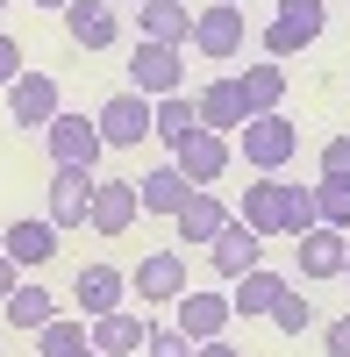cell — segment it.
I'll return each instance as SVG.
<instances>
[{"instance_id": "6da1fadb", "label": "cell", "mask_w": 350, "mask_h": 357, "mask_svg": "<svg viewBox=\"0 0 350 357\" xmlns=\"http://www.w3.org/2000/svg\"><path fill=\"white\" fill-rule=\"evenodd\" d=\"M236 151H243V165L257 178H279L286 165H294V151H300V129L286 122V107L279 114H250V122L236 129Z\"/></svg>"}, {"instance_id": "7a4b0ae2", "label": "cell", "mask_w": 350, "mask_h": 357, "mask_svg": "<svg viewBox=\"0 0 350 357\" xmlns=\"http://www.w3.org/2000/svg\"><path fill=\"white\" fill-rule=\"evenodd\" d=\"M100 151H107V143H100V129H93V114H57V122H50V172H93L100 165Z\"/></svg>"}, {"instance_id": "3957f363", "label": "cell", "mask_w": 350, "mask_h": 357, "mask_svg": "<svg viewBox=\"0 0 350 357\" xmlns=\"http://www.w3.org/2000/svg\"><path fill=\"white\" fill-rule=\"evenodd\" d=\"M322 0H279V15H272V29H265V57L272 65H286L294 50H307L314 36H322Z\"/></svg>"}, {"instance_id": "277c9868", "label": "cell", "mask_w": 350, "mask_h": 357, "mask_svg": "<svg viewBox=\"0 0 350 357\" xmlns=\"http://www.w3.org/2000/svg\"><path fill=\"white\" fill-rule=\"evenodd\" d=\"M93 129H100L107 151H129V143L151 136V100H143L136 86H129V93H107V100H100V114H93Z\"/></svg>"}, {"instance_id": "5b68a950", "label": "cell", "mask_w": 350, "mask_h": 357, "mask_svg": "<svg viewBox=\"0 0 350 357\" xmlns=\"http://www.w3.org/2000/svg\"><path fill=\"white\" fill-rule=\"evenodd\" d=\"M179 50H172V43H136L129 50V86H136V93L143 100H165V93H179Z\"/></svg>"}, {"instance_id": "8992f818", "label": "cell", "mask_w": 350, "mask_h": 357, "mask_svg": "<svg viewBox=\"0 0 350 357\" xmlns=\"http://www.w3.org/2000/svg\"><path fill=\"white\" fill-rule=\"evenodd\" d=\"M129 293H136V301H165V307L186 301V293H193V286H186V257H179V250H151V257L129 272Z\"/></svg>"}, {"instance_id": "52a82bcc", "label": "cell", "mask_w": 350, "mask_h": 357, "mask_svg": "<svg viewBox=\"0 0 350 357\" xmlns=\"http://www.w3.org/2000/svg\"><path fill=\"white\" fill-rule=\"evenodd\" d=\"M93 186L100 178L93 172H50V229L65 236V229H86V215H93Z\"/></svg>"}, {"instance_id": "ba28073f", "label": "cell", "mask_w": 350, "mask_h": 357, "mask_svg": "<svg viewBox=\"0 0 350 357\" xmlns=\"http://www.w3.org/2000/svg\"><path fill=\"white\" fill-rule=\"evenodd\" d=\"M193 50H200V57H215V65H229V57L243 50V15L229 8V0L200 8V15H193Z\"/></svg>"}, {"instance_id": "9c48e42d", "label": "cell", "mask_w": 350, "mask_h": 357, "mask_svg": "<svg viewBox=\"0 0 350 357\" xmlns=\"http://www.w3.org/2000/svg\"><path fill=\"white\" fill-rule=\"evenodd\" d=\"M8 114H15L22 129H50L57 114H65V107H57V79L50 72H22L8 86Z\"/></svg>"}, {"instance_id": "30bf717a", "label": "cell", "mask_w": 350, "mask_h": 357, "mask_svg": "<svg viewBox=\"0 0 350 357\" xmlns=\"http://www.w3.org/2000/svg\"><path fill=\"white\" fill-rule=\"evenodd\" d=\"M172 165L186 172V186H215V178L229 172V136H215V129H193L179 151H172Z\"/></svg>"}, {"instance_id": "8fae6325", "label": "cell", "mask_w": 350, "mask_h": 357, "mask_svg": "<svg viewBox=\"0 0 350 357\" xmlns=\"http://www.w3.org/2000/svg\"><path fill=\"white\" fill-rule=\"evenodd\" d=\"M65 29H72L79 50H114L122 15H114V0H72V8H65Z\"/></svg>"}, {"instance_id": "7c38bea8", "label": "cell", "mask_w": 350, "mask_h": 357, "mask_svg": "<svg viewBox=\"0 0 350 357\" xmlns=\"http://www.w3.org/2000/svg\"><path fill=\"white\" fill-rule=\"evenodd\" d=\"M122 293H129V272H114V264H79V279H72L79 314H114Z\"/></svg>"}, {"instance_id": "4fadbf2b", "label": "cell", "mask_w": 350, "mask_h": 357, "mask_svg": "<svg viewBox=\"0 0 350 357\" xmlns=\"http://www.w3.org/2000/svg\"><path fill=\"white\" fill-rule=\"evenodd\" d=\"M136 215H143L136 186H122V178L107 186V178H100V186H93V215H86V229H93V236H107V243H114V236H122V229H129Z\"/></svg>"}, {"instance_id": "5bb4252c", "label": "cell", "mask_w": 350, "mask_h": 357, "mask_svg": "<svg viewBox=\"0 0 350 357\" xmlns=\"http://www.w3.org/2000/svg\"><path fill=\"white\" fill-rule=\"evenodd\" d=\"M136 29L143 43H193V8H179V0H136Z\"/></svg>"}, {"instance_id": "9a60e30c", "label": "cell", "mask_w": 350, "mask_h": 357, "mask_svg": "<svg viewBox=\"0 0 350 357\" xmlns=\"http://www.w3.org/2000/svg\"><path fill=\"white\" fill-rule=\"evenodd\" d=\"M193 193H200V186H186V172L172 165V158H165L158 172H143V178H136V200H143V215H179V207H186Z\"/></svg>"}, {"instance_id": "2e32d148", "label": "cell", "mask_w": 350, "mask_h": 357, "mask_svg": "<svg viewBox=\"0 0 350 357\" xmlns=\"http://www.w3.org/2000/svg\"><path fill=\"white\" fill-rule=\"evenodd\" d=\"M193 114H200V129H215V136H229V129H243V122H250V107H243V86H236V79L222 72V79L208 86V93L193 100Z\"/></svg>"}, {"instance_id": "e0dca14e", "label": "cell", "mask_w": 350, "mask_h": 357, "mask_svg": "<svg viewBox=\"0 0 350 357\" xmlns=\"http://www.w3.org/2000/svg\"><path fill=\"white\" fill-rule=\"evenodd\" d=\"M172 329H179L186 343H215V336L229 329V293H186Z\"/></svg>"}, {"instance_id": "ac0fdd59", "label": "cell", "mask_w": 350, "mask_h": 357, "mask_svg": "<svg viewBox=\"0 0 350 357\" xmlns=\"http://www.w3.org/2000/svg\"><path fill=\"white\" fill-rule=\"evenodd\" d=\"M86 336H93V350H100V357H129V350H143L151 321L129 314V307H114V314H93V321H86Z\"/></svg>"}, {"instance_id": "d6986e66", "label": "cell", "mask_w": 350, "mask_h": 357, "mask_svg": "<svg viewBox=\"0 0 350 357\" xmlns=\"http://www.w3.org/2000/svg\"><path fill=\"white\" fill-rule=\"evenodd\" d=\"M250 236H286V186L279 178H257V186H243V215H236Z\"/></svg>"}, {"instance_id": "ffe728a7", "label": "cell", "mask_w": 350, "mask_h": 357, "mask_svg": "<svg viewBox=\"0 0 350 357\" xmlns=\"http://www.w3.org/2000/svg\"><path fill=\"white\" fill-rule=\"evenodd\" d=\"M343 243H350V236H336V229H307V236H294L300 279H336V272H343Z\"/></svg>"}, {"instance_id": "44dd1931", "label": "cell", "mask_w": 350, "mask_h": 357, "mask_svg": "<svg viewBox=\"0 0 350 357\" xmlns=\"http://www.w3.org/2000/svg\"><path fill=\"white\" fill-rule=\"evenodd\" d=\"M0 250H8V257L22 264V272H29V264H50V257H57V229H50L43 215H29V222H8Z\"/></svg>"}, {"instance_id": "7402d4cb", "label": "cell", "mask_w": 350, "mask_h": 357, "mask_svg": "<svg viewBox=\"0 0 350 357\" xmlns=\"http://www.w3.org/2000/svg\"><path fill=\"white\" fill-rule=\"evenodd\" d=\"M257 243H265V236H250L243 222H222V236L208 243V257H215L222 279H243V272H257Z\"/></svg>"}, {"instance_id": "603a6c76", "label": "cell", "mask_w": 350, "mask_h": 357, "mask_svg": "<svg viewBox=\"0 0 350 357\" xmlns=\"http://www.w3.org/2000/svg\"><path fill=\"white\" fill-rule=\"evenodd\" d=\"M0 314H8L15 329H29V336H36L43 321H57V293H50V286H29V279H22V286L8 293V301H0Z\"/></svg>"}, {"instance_id": "cb8c5ba5", "label": "cell", "mask_w": 350, "mask_h": 357, "mask_svg": "<svg viewBox=\"0 0 350 357\" xmlns=\"http://www.w3.org/2000/svg\"><path fill=\"white\" fill-rule=\"evenodd\" d=\"M200 129V114H193V100L186 93H165V100H151V136L165 143V151H179V143Z\"/></svg>"}, {"instance_id": "d4e9b609", "label": "cell", "mask_w": 350, "mask_h": 357, "mask_svg": "<svg viewBox=\"0 0 350 357\" xmlns=\"http://www.w3.org/2000/svg\"><path fill=\"white\" fill-rule=\"evenodd\" d=\"M236 86H243V107H250V114H279V107H286V72L272 65V57H265V65H250V72H236Z\"/></svg>"}, {"instance_id": "484cf974", "label": "cell", "mask_w": 350, "mask_h": 357, "mask_svg": "<svg viewBox=\"0 0 350 357\" xmlns=\"http://www.w3.org/2000/svg\"><path fill=\"white\" fill-rule=\"evenodd\" d=\"M172 222H179V236H186V243H215V236H222V222H229V207H222L208 186H200V193L179 207V215H172Z\"/></svg>"}, {"instance_id": "4316f807", "label": "cell", "mask_w": 350, "mask_h": 357, "mask_svg": "<svg viewBox=\"0 0 350 357\" xmlns=\"http://www.w3.org/2000/svg\"><path fill=\"white\" fill-rule=\"evenodd\" d=\"M279 293H286V279L257 264V272H243V279H236V293H229V314H272Z\"/></svg>"}, {"instance_id": "83f0119b", "label": "cell", "mask_w": 350, "mask_h": 357, "mask_svg": "<svg viewBox=\"0 0 350 357\" xmlns=\"http://www.w3.org/2000/svg\"><path fill=\"white\" fill-rule=\"evenodd\" d=\"M86 350H93V336H86V321H72V314H57V321L36 329V357H86Z\"/></svg>"}, {"instance_id": "f1b7e54d", "label": "cell", "mask_w": 350, "mask_h": 357, "mask_svg": "<svg viewBox=\"0 0 350 357\" xmlns=\"http://www.w3.org/2000/svg\"><path fill=\"white\" fill-rule=\"evenodd\" d=\"M314 222L350 236V178H314Z\"/></svg>"}, {"instance_id": "f546056e", "label": "cell", "mask_w": 350, "mask_h": 357, "mask_svg": "<svg viewBox=\"0 0 350 357\" xmlns=\"http://www.w3.org/2000/svg\"><path fill=\"white\" fill-rule=\"evenodd\" d=\"M265 321H272V329H286V336H300V329H307V321H314V307L300 301V293H294V286H286V293H279V301H272V314H265Z\"/></svg>"}, {"instance_id": "4dcf8cb0", "label": "cell", "mask_w": 350, "mask_h": 357, "mask_svg": "<svg viewBox=\"0 0 350 357\" xmlns=\"http://www.w3.org/2000/svg\"><path fill=\"white\" fill-rule=\"evenodd\" d=\"M307 229H322L314 222V186H286V236H307Z\"/></svg>"}, {"instance_id": "1f68e13d", "label": "cell", "mask_w": 350, "mask_h": 357, "mask_svg": "<svg viewBox=\"0 0 350 357\" xmlns=\"http://www.w3.org/2000/svg\"><path fill=\"white\" fill-rule=\"evenodd\" d=\"M143 357H193V343L179 329H151V336H143Z\"/></svg>"}, {"instance_id": "d6a6232c", "label": "cell", "mask_w": 350, "mask_h": 357, "mask_svg": "<svg viewBox=\"0 0 350 357\" xmlns=\"http://www.w3.org/2000/svg\"><path fill=\"white\" fill-rule=\"evenodd\" d=\"M322 178H350V136H329L322 143Z\"/></svg>"}, {"instance_id": "836d02e7", "label": "cell", "mask_w": 350, "mask_h": 357, "mask_svg": "<svg viewBox=\"0 0 350 357\" xmlns=\"http://www.w3.org/2000/svg\"><path fill=\"white\" fill-rule=\"evenodd\" d=\"M15 79H22V43L0 29V86H15Z\"/></svg>"}, {"instance_id": "e575fe53", "label": "cell", "mask_w": 350, "mask_h": 357, "mask_svg": "<svg viewBox=\"0 0 350 357\" xmlns=\"http://www.w3.org/2000/svg\"><path fill=\"white\" fill-rule=\"evenodd\" d=\"M322 350H329V357H350V314H336L329 329H322Z\"/></svg>"}, {"instance_id": "d590c367", "label": "cell", "mask_w": 350, "mask_h": 357, "mask_svg": "<svg viewBox=\"0 0 350 357\" xmlns=\"http://www.w3.org/2000/svg\"><path fill=\"white\" fill-rule=\"evenodd\" d=\"M15 286H22V264H15L8 250H0V301H8V293H15Z\"/></svg>"}, {"instance_id": "8d00e7d4", "label": "cell", "mask_w": 350, "mask_h": 357, "mask_svg": "<svg viewBox=\"0 0 350 357\" xmlns=\"http://www.w3.org/2000/svg\"><path fill=\"white\" fill-rule=\"evenodd\" d=\"M193 357H243V350L229 343V336H215V343H193Z\"/></svg>"}, {"instance_id": "74e56055", "label": "cell", "mask_w": 350, "mask_h": 357, "mask_svg": "<svg viewBox=\"0 0 350 357\" xmlns=\"http://www.w3.org/2000/svg\"><path fill=\"white\" fill-rule=\"evenodd\" d=\"M36 8H50V15H65V8H72V0H36Z\"/></svg>"}, {"instance_id": "f35d334b", "label": "cell", "mask_w": 350, "mask_h": 357, "mask_svg": "<svg viewBox=\"0 0 350 357\" xmlns=\"http://www.w3.org/2000/svg\"><path fill=\"white\" fill-rule=\"evenodd\" d=\"M343 279H350V243H343Z\"/></svg>"}, {"instance_id": "ab89813d", "label": "cell", "mask_w": 350, "mask_h": 357, "mask_svg": "<svg viewBox=\"0 0 350 357\" xmlns=\"http://www.w3.org/2000/svg\"><path fill=\"white\" fill-rule=\"evenodd\" d=\"M86 357H100V350H86Z\"/></svg>"}, {"instance_id": "60d3db41", "label": "cell", "mask_w": 350, "mask_h": 357, "mask_svg": "<svg viewBox=\"0 0 350 357\" xmlns=\"http://www.w3.org/2000/svg\"><path fill=\"white\" fill-rule=\"evenodd\" d=\"M0 8H8V0H0Z\"/></svg>"}, {"instance_id": "b9f144b4", "label": "cell", "mask_w": 350, "mask_h": 357, "mask_svg": "<svg viewBox=\"0 0 350 357\" xmlns=\"http://www.w3.org/2000/svg\"><path fill=\"white\" fill-rule=\"evenodd\" d=\"M229 8H236V0H229Z\"/></svg>"}]
</instances>
